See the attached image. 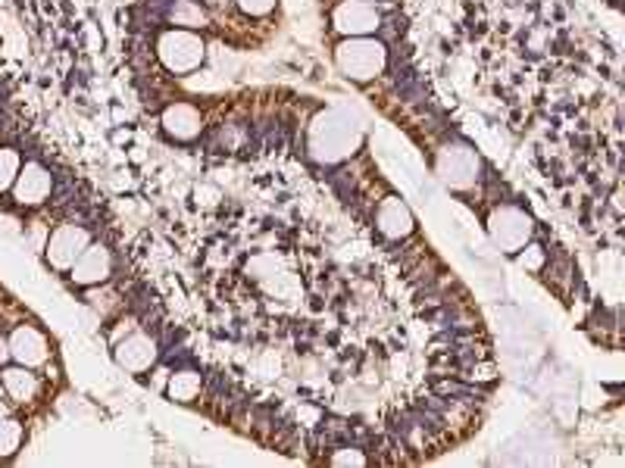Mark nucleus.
Instances as JSON below:
<instances>
[{
  "label": "nucleus",
  "instance_id": "5",
  "mask_svg": "<svg viewBox=\"0 0 625 468\" xmlns=\"http://www.w3.org/2000/svg\"><path fill=\"white\" fill-rule=\"evenodd\" d=\"M438 175L453 191H469L479 179V156L466 144H451L438 153Z\"/></svg>",
  "mask_w": 625,
  "mask_h": 468
},
{
  "label": "nucleus",
  "instance_id": "4",
  "mask_svg": "<svg viewBox=\"0 0 625 468\" xmlns=\"http://www.w3.org/2000/svg\"><path fill=\"white\" fill-rule=\"evenodd\" d=\"M532 216L522 213V209L516 206H500L491 213V219H488V234H491L494 247L504 250V253H516V250H522L528 241H532Z\"/></svg>",
  "mask_w": 625,
  "mask_h": 468
},
{
  "label": "nucleus",
  "instance_id": "20",
  "mask_svg": "<svg viewBox=\"0 0 625 468\" xmlns=\"http://www.w3.org/2000/svg\"><path fill=\"white\" fill-rule=\"evenodd\" d=\"M331 465H366V456L359 450H338L335 456H331Z\"/></svg>",
  "mask_w": 625,
  "mask_h": 468
},
{
  "label": "nucleus",
  "instance_id": "21",
  "mask_svg": "<svg viewBox=\"0 0 625 468\" xmlns=\"http://www.w3.org/2000/svg\"><path fill=\"white\" fill-rule=\"evenodd\" d=\"M541 262H545V250H541V247H528L526 253L519 256V266L532 269V272H538Z\"/></svg>",
  "mask_w": 625,
  "mask_h": 468
},
{
  "label": "nucleus",
  "instance_id": "10",
  "mask_svg": "<svg viewBox=\"0 0 625 468\" xmlns=\"http://www.w3.org/2000/svg\"><path fill=\"white\" fill-rule=\"evenodd\" d=\"M110 272H113L110 250H107L104 243H88L85 253L76 260V266L70 269V278H72V284H79V288H91V284L107 281Z\"/></svg>",
  "mask_w": 625,
  "mask_h": 468
},
{
  "label": "nucleus",
  "instance_id": "12",
  "mask_svg": "<svg viewBox=\"0 0 625 468\" xmlns=\"http://www.w3.org/2000/svg\"><path fill=\"white\" fill-rule=\"evenodd\" d=\"M376 225H378V232H382L385 237L400 241V237H406L413 232V225H416V222H413V213H410V206H406L404 200L388 197V200H382V206H378Z\"/></svg>",
  "mask_w": 625,
  "mask_h": 468
},
{
  "label": "nucleus",
  "instance_id": "17",
  "mask_svg": "<svg viewBox=\"0 0 625 468\" xmlns=\"http://www.w3.org/2000/svg\"><path fill=\"white\" fill-rule=\"evenodd\" d=\"M19 169H23V156L13 147H0V194L13 191V181H16Z\"/></svg>",
  "mask_w": 625,
  "mask_h": 468
},
{
  "label": "nucleus",
  "instance_id": "3",
  "mask_svg": "<svg viewBox=\"0 0 625 468\" xmlns=\"http://www.w3.org/2000/svg\"><path fill=\"white\" fill-rule=\"evenodd\" d=\"M156 53H160V63L169 72L188 76V72H194L203 63L207 47H203L201 35H194L191 29H169L156 41Z\"/></svg>",
  "mask_w": 625,
  "mask_h": 468
},
{
  "label": "nucleus",
  "instance_id": "23",
  "mask_svg": "<svg viewBox=\"0 0 625 468\" xmlns=\"http://www.w3.org/2000/svg\"><path fill=\"white\" fill-rule=\"evenodd\" d=\"M0 418H6V403L0 399Z\"/></svg>",
  "mask_w": 625,
  "mask_h": 468
},
{
  "label": "nucleus",
  "instance_id": "15",
  "mask_svg": "<svg viewBox=\"0 0 625 468\" xmlns=\"http://www.w3.org/2000/svg\"><path fill=\"white\" fill-rule=\"evenodd\" d=\"M169 19L182 29H203L210 23L207 10L197 0H175V6L169 10Z\"/></svg>",
  "mask_w": 625,
  "mask_h": 468
},
{
  "label": "nucleus",
  "instance_id": "1",
  "mask_svg": "<svg viewBox=\"0 0 625 468\" xmlns=\"http://www.w3.org/2000/svg\"><path fill=\"white\" fill-rule=\"evenodd\" d=\"M359 144H363V125L348 110L331 106L310 122L307 147L316 162H341L350 153H357Z\"/></svg>",
  "mask_w": 625,
  "mask_h": 468
},
{
  "label": "nucleus",
  "instance_id": "22",
  "mask_svg": "<svg viewBox=\"0 0 625 468\" xmlns=\"http://www.w3.org/2000/svg\"><path fill=\"white\" fill-rule=\"evenodd\" d=\"M207 4H210V6H226L229 0H207Z\"/></svg>",
  "mask_w": 625,
  "mask_h": 468
},
{
  "label": "nucleus",
  "instance_id": "6",
  "mask_svg": "<svg viewBox=\"0 0 625 468\" xmlns=\"http://www.w3.org/2000/svg\"><path fill=\"white\" fill-rule=\"evenodd\" d=\"M91 243V234L81 225H60L57 232L47 237L44 256L57 272H70L76 266V260L85 253V247Z\"/></svg>",
  "mask_w": 625,
  "mask_h": 468
},
{
  "label": "nucleus",
  "instance_id": "14",
  "mask_svg": "<svg viewBox=\"0 0 625 468\" xmlns=\"http://www.w3.org/2000/svg\"><path fill=\"white\" fill-rule=\"evenodd\" d=\"M0 384H4V393L10 399H16L19 406L32 403L38 397V375L29 365H10V369L0 372Z\"/></svg>",
  "mask_w": 625,
  "mask_h": 468
},
{
  "label": "nucleus",
  "instance_id": "9",
  "mask_svg": "<svg viewBox=\"0 0 625 468\" xmlns=\"http://www.w3.org/2000/svg\"><path fill=\"white\" fill-rule=\"evenodd\" d=\"M6 347H10V356L19 365H29V369H38V365H44L51 359V344H47V337L41 335L35 325H19L10 335V341H6Z\"/></svg>",
  "mask_w": 625,
  "mask_h": 468
},
{
  "label": "nucleus",
  "instance_id": "7",
  "mask_svg": "<svg viewBox=\"0 0 625 468\" xmlns=\"http://www.w3.org/2000/svg\"><path fill=\"white\" fill-rule=\"evenodd\" d=\"M331 23H335V29L341 32V35L363 38L378 29L382 16H378L376 4H369V0H341V4L335 6V13H331Z\"/></svg>",
  "mask_w": 625,
  "mask_h": 468
},
{
  "label": "nucleus",
  "instance_id": "8",
  "mask_svg": "<svg viewBox=\"0 0 625 468\" xmlns=\"http://www.w3.org/2000/svg\"><path fill=\"white\" fill-rule=\"evenodd\" d=\"M51 191H53V175L35 160L23 162L16 181H13V200L19 206H41L51 197Z\"/></svg>",
  "mask_w": 625,
  "mask_h": 468
},
{
  "label": "nucleus",
  "instance_id": "11",
  "mask_svg": "<svg viewBox=\"0 0 625 468\" xmlns=\"http://www.w3.org/2000/svg\"><path fill=\"white\" fill-rule=\"evenodd\" d=\"M117 362L126 372H147L156 362V344L147 335H128L117 344Z\"/></svg>",
  "mask_w": 625,
  "mask_h": 468
},
{
  "label": "nucleus",
  "instance_id": "16",
  "mask_svg": "<svg viewBox=\"0 0 625 468\" xmlns=\"http://www.w3.org/2000/svg\"><path fill=\"white\" fill-rule=\"evenodd\" d=\"M166 390L175 403H191L197 393H201V375H197V372H179V375L169 378Z\"/></svg>",
  "mask_w": 625,
  "mask_h": 468
},
{
  "label": "nucleus",
  "instance_id": "13",
  "mask_svg": "<svg viewBox=\"0 0 625 468\" xmlns=\"http://www.w3.org/2000/svg\"><path fill=\"white\" fill-rule=\"evenodd\" d=\"M163 128H166L169 138L175 141H194L203 128V119H201V110L191 104H173L166 106L163 113Z\"/></svg>",
  "mask_w": 625,
  "mask_h": 468
},
{
  "label": "nucleus",
  "instance_id": "18",
  "mask_svg": "<svg viewBox=\"0 0 625 468\" xmlns=\"http://www.w3.org/2000/svg\"><path fill=\"white\" fill-rule=\"evenodd\" d=\"M23 425L13 422V418H0V459H10L23 446Z\"/></svg>",
  "mask_w": 625,
  "mask_h": 468
},
{
  "label": "nucleus",
  "instance_id": "2",
  "mask_svg": "<svg viewBox=\"0 0 625 468\" xmlns=\"http://www.w3.org/2000/svg\"><path fill=\"white\" fill-rule=\"evenodd\" d=\"M335 63L341 69V76L350 81H372L382 76L385 66H388V50H385L382 41L363 35V38H344L335 47Z\"/></svg>",
  "mask_w": 625,
  "mask_h": 468
},
{
  "label": "nucleus",
  "instance_id": "19",
  "mask_svg": "<svg viewBox=\"0 0 625 468\" xmlns=\"http://www.w3.org/2000/svg\"><path fill=\"white\" fill-rule=\"evenodd\" d=\"M238 6H241L247 16H266V13L275 10V0H238Z\"/></svg>",
  "mask_w": 625,
  "mask_h": 468
}]
</instances>
